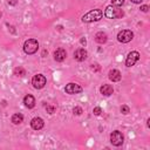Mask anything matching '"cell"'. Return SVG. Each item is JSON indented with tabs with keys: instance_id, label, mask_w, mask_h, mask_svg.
<instances>
[{
	"instance_id": "6da1fadb",
	"label": "cell",
	"mask_w": 150,
	"mask_h": 150,
	"mask_svg": "<svg viewBox=\"0 0 150 150\" xmlns=\"http://www.w3.org/2000/svg\"><path fill=\"white\" fill-rule=\"evenodd\" d=\"M102 16H103V12L101 9H93L82 16V21L83 22H94V21L101 20Z\"/></svg>"
},
{
	"instance_id": "7a4b0ae2",
	"label": "cell",
	"mask_w": 150,
	"mask_h": 150,
	"mask_svg": "<svg viewBox=\"0 0 150 150\" xmlns=\"http://www.w3.org/2000/svg\"><path fill=\"white\" fill-rule=\"evenodd\" d=\"M104 15L108 19H120V18H122L124 15V13H123L122 9L116 8L112 5H110V6H107V8L104 11Z\"/></svg>"
},
{
	"instance_id": "3957f363",
	"label": "cell",
	"mask_w": 150,
	"mask_h": 150,
	"mask_svg": "<svg viewBox=\"0 0 150 150\" xmlns=\"http://www.w3.org/2000/svg\"><path fill=\"white\" fill-rule=\"evenodd\" d=\"M39 49V42L35 39H28L27 41H25L23 43V50L26 54L32 55L34 53H36Z\"/></svg>"
},
{
	"instance_id": "277c9868",
	"label": "cell",
	"mask_w": 150,
	"mask_h": 150,
	"mask_svg": "<svg viewBox=\"0 0 150 150\" xmlns=\"http://www.w3.org/2000/svg\"><path fill=\"white\" fill-rule=\"evenodd\" d=\"M46 82H47V80H46L45 75H42V74H36V75H34L33 79H32V84H33V87H34L35 89H41V88H43L45 84H46Z\"/></svg>"
},
{
	"instance_id": "5b68a950",
	"label": "cell",
	"mask_w": 150,
	"mask_h": 150,
	"mask_svg": "<svg viewBox=\"0 0 150 150\" xmlns=\"http://www.w3.org/2000/svg\"><path fill=\"white\" fill-rule=\"evenodd\" d=\"M134 38V33L129 29H124V30H121L118 34H117V40L122 43H127V42H130Z\"/></svg>"
},
{
	"instance_id": "8992f818",
	"label": "cell",
	"mask_w": 150,
	"mask_h": 150,
	"mask_svg": "<svg viewBox=\"0 0 150 150\" xmlns=\"http://www.w3.org/2000/svg\"><path fill=\"white\" fill-rule=\"evenodd\" d=\"M123 141H124V137H123V135H122L121 131L115 130V131H112V132L110 134V142H111L112 145L120 146V145L123 144Z\"/></svg>"
},
{
	"instance_id": "52a82bcc",
	"label": "cell",
	"mask_w": 150,
	"mask_h": 150,
	"mask_svg": "<svg viewBox=\"0 0 150 150\" xmlns=\"http://www.w3.org/2000/svg\"><path fill=\"white\" fill-rule=\"evenodd\" d=\"M138 60H139V53L136 52V50H132L128 54V56L125 59V66L127 67H132Z\"/></svg>"
},
{
	"instance_id": "ba28073f",
	"label": "cell",
	"mask_w": 150,
	"mask_h": 150,
	"mask_svg": "<svg viewBox=\"0 0 150 150\" xmlns=\"http://www.w3.org/2000/svg\"><path fill=\"white\" fill-rule=\"evenodd\" d=\"M64 90H66L67 94L74 95V94H79V93H81V91H82V88H81V86H79L77 83H73V82H70V83H68V84L66 86Z\"/></svg>"
},
{
	"instance_id": "9c48e42d",
	"label": "cell",
	"mask_w": 150,
	"mask_h": 150,
	"mask_svg": "<svg viewBox=\"0 0 150 150\" xmlns=\"http://www.w3.org/2000/svg\"><path fill=\"white\" fill-rule=\"evenodd\" d=\"M87 56H88V53H87V50H86L84 48H79V49L75 50V53H74V59H75L76 61H79V62L84 61V60L87 59Z\"/></svg>"
},
{
	"instance_id": "30bf717a",
	"label": "cell",
	"mask_w": 150,
	"mask_h": 150,
	"mask_svg": "<svg viewBox=\"0 0 150 150\" xmlns=\"http://www.w3.org/2000/svg\"><path fill=\"white\" fill-rule=\"evenodd\" d=\"M66 56H67V52L63 48H57L54 52V60L57 62H62L66 59Z\"/></svg>"
},
{
	"instance_id": "8fae6325",
	"label": "cell",
	"mask_w": 150,
	"mask_h": 150,
	"mask_svg": "<svg viewBox=\"0 0 150 150\" xmlns=\"http://www.w3.org/2000/svg\"><path fill=\"white\" fill-rule=\"evenodd\" d=\"M45 125V122L41 117H34L32 121H30V127L34 129V130H40L42 129Z\"/></svg>"
},
{
	"instance_id": "7c38bea8",
	"label": "cell",
	"mask_w": 150,
	"mask_h": 150,
	"mask_svg": "<svg viewBox=\"0 0 150 150\" xmlns=\"http://www.w3.org/2000/svg\"><path fill=\"white\" fill-rule=\"evenodd\" d=\"M100 91H101V94L104 95V96H110V95L114 93V88H112V86L105 83V84H102V86H101Z\"/></svg>"
},
{
	"instance_id": "4fadbf2b",
	"label": "cell",
	"mask_w": 150,
	"mask_h": 150,
	"mask_svg": "<svg viewBox=\"0 0 150 150\" xmlns=\"http://www.w3.org/2000/svg\"><path fill=\"white\" fill-rule=\"evenodd\" d=\"M23 103H25V105L28 108V109H32V108H34V105H35V98H34V96L33 95H26L25 97H23Z\"/></svg>"
},
{
	"instance_id": "5bb4252c",
	"label": "cell",
	"mask_w": 150,
	"mask_h": 150,
	"mask_svg": "<svg viewBox=\"0 0 150 150\" xmlns=\"http://www.w3.org/2000/svg\"><path fill=\"white\" fill-rule=\"evenodd\" d=\"M108 75H109V79H110L112 82H118V81L121 80V77H122L120 70H117V69H112V70H110Z\"/></svg>"
},
{
	"instance_id": "9a60e30c",
	"label": "cell",
	"mask_w": 150,
	"mask_h": 150,
	"mask_svg": "<svg viewBox=\"0 0 150 150\" xmlns=\"http://www.w3.org/2000/svg\"><path fill=\"white\" fill-rule=\"evenodd\" d=\"M107 40H108V36H107V34H105L104 32H98V33L95 34V41H96L97 43L103 45V43L107 42Z\"/></svg>"
},
{
	"instance_id": "2e32d148",
	"label": "cell",
	"mask_w": 150,
	"mask_h": 150,
	"mask_svg": "<svg viewBox=\"0 0 150 150\" xmlns=\"http://www.w3.org/2000/svg\"><path fill=\"white\" fill-rule=\"evenodd\" d=\"M12 122H13L14 124H20V123L23 122V116H22L21 114H14V115L12 116Z\"/></svg>"
},
{
	"instance_id": "e0dca14e",
	"label": "cell",
	"mask_w": 150,
	"mask_h": 150,
	"mask_svg": "<svg viewBox=\"0 0 150 150\" xmlns=\"http://www.w3.org/2000/svg\"><path fill=\"white\" fill-rule=\"evenodd\" d=\"M14 75H16V76H23V75H26V70L22 68V67H16L15 69H14Z\"/></svg>"
},
{
	"instance_id": "ac0fdd59",
	"label": "cell",
	"mask_w": 150,
	"mask_h": 150,
	"mask_svg": "<svg viewBox=\"0 0 150 150\" xmlns=\"http://www.w3.org/2000/svg\"><path fill=\"white\" fill-rule=\"evenodd\" d=\"M46 110H47V112H48V114H54V112H55V110H56V108H55L54 105L47 104V107H46Z\"/></svg>"
},
{
	"instance_id": "d6986e66",
	"label": "cell",
	"mask_w": 150,
	"mask_h": 150,
	"mask_svg": "<svg viewBox=\"0 0 150 150\" xmlns=\"http://www.w3.org/2000/svg\"><path fill=\"white\" fill-rule=\"evenodd\" d=\"M124 4V0H111V5L112 6H116V7H120Z\"/></svg>"
},
{
	"instance_id": "ffe728a7",
	"label": "cell",
	"mask_w": 150,
	"mask_h": 150,
	"mask_svg": "<svg viewBox=\"0 0 150 150\" xmlns=\"http://www.w3.org/2000/svg\"><path fill=\"white\" fill-rule=\"evenodd\" d=\"M121 112H122V114H124V115L129 114V112H130L129 107H128V105H122V107H121Z\"/></svg>"
},
{
	"instance_id": "44dd1931",
	"label": "cell",
	"mask_w": 150,
	"mask_h": 150,
	"mask_svg": "<svg viewBox=\"0 0 150 150\" xmlns=\"http://www.w3.org/2000/svg\"><path fill=\"white\" fill-rule=\"evenodd\" d=\"M73 112H74L75 115H81V114L83 112V110H82V108H80V107H75V108L73 109Z\"/></svg>"
},
{
	"instance_id": "7402d4cb",
	"label": "cell",
	"mask_w": 150,
	"mask_h": 150,
	"mask_svg": "<svg viewBox=\"0 0 150 150\" xmlns=\"http://www.w3.org/2000/svg\"><path fill=\"white\" fill-rule=\"evenodd\" d=\"M93 112H94V115L98 116V115H101V114H102V109H101L100 107H95V108L93 109Z\"/></svg>"
},
{
	"instance_id": "603a6c76",
	"label": "cell",
	"mask_w": 150,
	"mask_h": 150,
	"mask_svg": "<svg viewBox=\"0 0 150 150\" xmlns=\"http://www.w3.org/2000/svg\"><path fill=\"white\" fill-rule=\"evenodd\" d=\"M148 9H149V6H146V5L141 6V11H142V12H148Z\"/></svg>"
},
{
	"instance_id": "cb8c5ba5",
	"label": "cell",
	"mask_w": 150,
	"mask_h": 150,
	"mask_svg": "<svg viewBox=\"0 0 150 150\" xmlns=\"http://www.w3.org/2000/svg\"><path fill=\"white\" fill-rule=\"evenodd\" d=\"M16 4H18L16 0H8V5H11V6H15Z\"/></svg>"
},
{
	"instance_id": "d4e9b609",
	"label": "cell",
	"mask_w": 150,
	"mask_h": 150,
	"mask_svg": "<svg viewBox=\"0 0 150 150\" xmlns=\"http://www.w3.org/2000/svg\"><path fill=\"white\" fill-rule=\"evenodd\" d=\"M143 0H131V2H134V4H141Z\"/></svg>"
},
{
	"instance_id": "484cf974",
	"label": "cell",
	"mask_w": 150,
	"mask_h": 150,
	"mask_svg": "<svg viewBox=\"0 0 150 150\" xmlns=\"http://www.w3.org/2000/svg\"><path fill=\"white\" fill-rule=\"evenodd\" d=\"M82 45H86V39H81V41H80Z\"/></svg>"
},
{
	"instance_id": "4316f807",
	"label": "cell",
	"mask_w": 150,
	"mask_h": 150,
	"mask_svg": "<svg viewBox=\"0 0 150 150\" xmlns=\"http://www.w3.org/2000/svg\"><path fill=\"white\" fill-rule=\"evenodd\" d=\"M1 15H2V13H1V12H0V18H1Z\"/></svg>"
}]
</instances>
